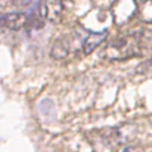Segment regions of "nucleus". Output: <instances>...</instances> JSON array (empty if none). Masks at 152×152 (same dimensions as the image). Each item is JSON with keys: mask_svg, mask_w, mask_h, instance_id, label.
I'll list each match as a JSON object with an SVG mask.
<instances>
[{"mask_svg": "<svg viewBox=\"0 0 152 152\" xmlns=\"http://www.w3.org/2000/svg\"><path fill=\"white\" fill-rule=\"evenodd\" d=\"M138 15L141 21L152 24V1L138 4Z\"/></svg>", "mask_w": 152, "mask_h": 152, "instance_id": "7", "label": "nucleus"}, {"mask_svg": "<svg viewBox=\"0 0 152 152\" xmlns=\"http://www.w3.org/2000/svg\"><path fill=\"white\" fill-rule=\"evenodd\" d=\"M110 12L114 23L116 25H122L128 20H131L134 13L138 12V2L128 1V0L115 1L112 4Z\"/></svg>", "mask_w": 152, "mask_h": 152, "instance_id": "2", "label": "nucleus"}, {"mask_svg": "<svg viewBox=\"0 0 152 152\" xmlns=\"http://www.w3.org/2000/svg\"><path fill=\"white\" fill-rule=\"evenodd\" d=\"M39 15L52 24H58L63 13V4L61 1H40L38 2Z\"/></svg>", "mask_w": 152, "mask_h": 152, "instance_id": "4", "label": "nucleus"}, {"mask_svg": "<svg viewBox=\"0 0 152 152\" xmlns=\"http://www.w3.org/2000/svg\"><path fill=\"white\" fill-rule=\"evenodd\" d=\"M146 36L144 31H137L132 34H126L109 42L101 51V56L108 61H124L134 56L142 55L146 45Z\"/></svg>", "mask_w": 152, "mask_h": 152, "instance_id": "1", "label": "nucleus"}, {"mask_svg": "<svg viewBox=\"0 0 152 152\" xmlns=\"http://www.w3.org/2000/svg\"><path fill=\"white\" fill-rule=\"evenodd\" d=\"M69 48H70V42L68 37H59L53 42L50 55L55 59L64 58L69 53Z\"/></svg>", "mask_w": 152, "mask_h": 152, "instance_id": "6", "label": "nucleus"}, {"mask_svg": "<svg viewBox=\"0 0 152 152\" xmlns=\"http://www.w3.org/2000/svg\"><path fill=\"white\" fill-rule=\"evenodd\" d=\"M108 32L107 31H102V32H89L88 36L84 38L82 48H83V52L84 55H89L91 53L95 48H97L102 42H104V39L107 38Z\"/></svg>", "mask_w": 152, "mask_h": 152, "instance_id": "5", "label": "nucleus"}, {"mask_svg": "<svg viewBox=\"0 0 152 152\" xmlns=\"http://www.w3.org/2000/svg\"><path fill=\"white\" fill-rule=\"evenodd\" d=\"M122 152H139L137 148H134V147H131V146H128V147H126V148H124V151Z\"/></svg>", "mask_w": 152, "mask_h": 152, "instance_id": "9", "label": "nucleus"}, {"mask_svg": "<svg viewBox=\"0 0 152 152\" xmlns=\"http://www.w3.org/2000/svg\"><path fill=\"white\" fill-rule=\"evenodd\" d=\"M138 71L139 72H147V71H152V58L141 63L138 68Z\"/></svg>", "mask_w": 152, "mask_h": 152, "instance_id": "8", "label": "nucleus"}, {"mask_svg": "<svg viewBox=\"0 0 152 152\" xmlns=\"http://www.w3.org/2000/svg\"><path fill=\"white\" fill-rule=\"evenodd\" d=\"M1 27L11 31H18L27 26L31 18L25 12H7L1 15Z\"/></svg>", "mask_w": 152, "mask_h": 152, "instance_id": "3", "label": "nucleus"}]
</instances>
